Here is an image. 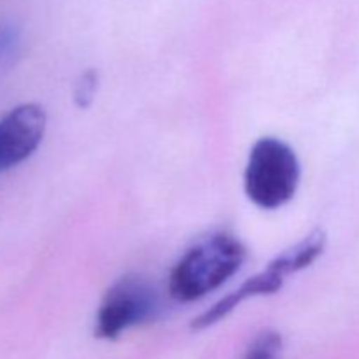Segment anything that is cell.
<instances>
[{
	"label": "cell",
	"instance_id": "6da1fadb",
	"mask_svg": "<svg viewBox=\"0 0 359 359\" xmlns=\"http://www.w3.org/2000/svg\"><path fill=\"white\" fill-rule=\"evenodd\" d=\"M245 258L248 249L241 238L228 231H216L179 258L168 277V293L181 304L200 300L231 279Z\"/></svg>",
	"mask_w": 359,
	"mask_h": 359
},
{
	"label": "cell",
	"instance_id": "7a4b0ae2",
	"mask_svg": "<svg viewBox=\"0 0 359 359\" xmlns=\"http://www.w3.org/2000/svg\"><path fill=\"white\" fill-rule=\"evenodd\" d=\"M326 249V235L323 230H314L309 235H305L298 244L293 248L286 249L280 252L279 256L272 259L266 265L265 270L258 272L256 276L249 277L245 283L230 294L221 298L219 302L207 309L205 312L193 319L191 328L200 332V330H207L210 326L217 325L233 311H237L244 302L252 300V298L269 297V294H276L283 290L286 277L293 276V273L302 272V270L309 269L312 263L318 262L321 255Z\"/></svg>",
	"mask_w": 359,
	"mask_h": 359
},
{
	"label": "cell",
	"instance_id": "3957f363",
	"mask_svg": "<svg viewBox=\"0 0 359 359\" xmlns=\"http://www.w3.org/2000/svg\"><path fill=\"white\" fill-rule=\"evenodd\" d=\"M302 165L290 144L262 137L251 147L244 170V191L256 207L277 210L297 195Z\"/></svg>",
	"mask_w": 359,
	"mask_h": 359
},
{
	"label": "cell",
	"instance_id": "277c9868",
	"mask_svg": "<svg viewBox=\"0 0 359 359\" xmlns=\"http://www.w3.org/2000/svg\"><path fill=\"white\" fill-rule=\"evenodd\" d=\"M160 307V297L151 283L139 276L123 277L105 293L98 307L95 335L102 340L119 339L128 330L156 319Z\"/></svg>",
	"mask_w": 359,
	"mask_h": 359
},
{
	"label": "cell",
	"instance_id": "5b68a950",
	"mask_svg": "<svg viewBox=\"0 0 359 359\" xmlns=\"http://www.w3.org/2000/svg\"><path fill=\"white\" fill-rule=\"evenodd\" d=\"M46 125V111L34 102L16 105L0 118V172L18 167L37 151Z\"/></svg>",
	"mask_w": 359,
	"mask_h": 359
},
{
	"label": "cell",
	"instance_id": "8992f818",
	"mask_svg": "<svg viewBox=\"0 0 359 359\" xmlns=\"http://www.w3.org/2000/svg\"><path fill=\"white\" fill-rule=\"evenodd\" d=\"M280 351H283V337L280 333L269 330L259 333L252 340L244 359H279Z\"/></svg>",
	"mask_w": 359,
	"mask_h": 359
},
{
	"label": "cell",
	"instance_id": "52a82bcc",
	"mask_svg": "<svg viewBox=\"0 0 359 359\" xmlns=\"http://www.w3.org/2000/svg\"><path fill=\"white\" fill-rule=\"evenodd\" d=\"M98 91V72L97 70H86L79 76L74 86V102L77 107L88 109L93 104Z\"/></svg>",
	"mask_w": 359,
	"mask_h": 359
}]
</instances>
